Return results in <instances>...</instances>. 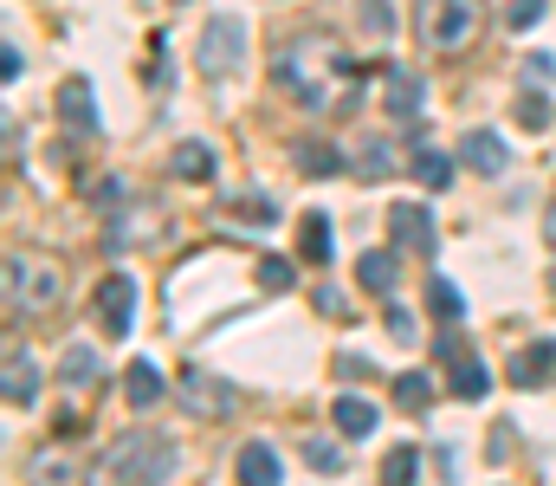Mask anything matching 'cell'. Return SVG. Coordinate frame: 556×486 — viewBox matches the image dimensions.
Masks as SVG:
<instances>
[{
  "label": "cell",
  "mask_w": 556,
  "mask_h": 486,
  "mask_svg": "<svg viewBox=\"0 0 556 486\" xmlns=\"http://www.w3.org/2000/svg\"><path fill=\"white\" fill-rule=\"evenodd\" d=\"M273 78L278 91L298 98V111H356L363 104V65L350 52H337L330 39H317V33L278 46Z\"/></svg>",
  "instance_id": "cell-1"
},
{
  "label": "cell",
  "mask_w": 556,
  "mask_h": 486,
  "mask_svg": "<svg viewBox=\"0 0 556 486\" xmlns=\"http://www.w3.org/2000/svg\"><path fill=\"white\" fill-rule=\"evenodd\" d=\"M7 312H52L65 299V266L46 260V253H7Z\"/></svg>",
  "instance_id": "cell-2"
},
{
  "label": "cell",
  "mask_w": 556,
  "mask_h": 486,
  "mask_svg": "<svg viewBox=\"0 0 556 486\" xmlns=\"http://www.w3.org/2000/svg\"><path fill=\"white\" fill-rule=\"evenodd\" d=\"M104 468H111L117 486H162L175 474V441H168V435H149V428H142V435H124Z\"/></svg>",
  "instance_id": "cell-3"
},
{
  "label": "cell",
  "mask_w": 556,
  "mask_h": 486,
  "mask_svg": "<svg viewBox=\"0 0 556 486\" xmlns=\"http://www.w3.org/2000/svg\"><path fill=\"white\" fill-rule=\"evenodd\" d=\"M472 33H479L472 0H420V46L427 52H466Z\"/></svg>",
  "instance_id": "cell-4"
},
{
  "label": "cell",
  "mask_w": 556,
  "mask_h": 486,
  "mask_svg": "<svg viewBox=\"0 0 556 486\" xmlns=\"http://www.w3.org/2000/svg\"><path fill=\"white\" fill-rule=\"evenodd\" d=\"M137 306H142V292L130 273H104L98 292H91V312L104 324V337H130L137 331Z\"/></svg>",
  "instance_id": "cell-5"
},
{
  "label": "cell",
  "mask_w": 556,
  "mask_h": 486,
  "mask_svg": "<svg viewBox=\"0 0 556 486\" xmlns=\"http://www.w3.org/2000/svg\"><path fill=\"white\" fill-rule=\"evenodd\" d=\"M240 52H247V20L214 13L207 33H201V72L207 78H227V72H240Z\"/></svg>",
  "instance_id": "cell-6"
},
{
  "label": "cell",
  "mask_w": 556,
  "mask_h": 486,
  "mask_svg": "<svg viewBox=\"0 0 556 486\" xmlns=\"http://www.w3.org/2000/svg\"><path fill=\"white\" fill-rule=\"evenodd\" d=\"M233 402H240V389L227 383V376H214V370H181V409L188 415H201V422H220V415H233Z\"/></svg>",
  "instance_id": "cell-7"
},
{
  "label": "cell",
  "mask_w": 556,
  "mask_h": 486,
  "mask_svg": "<svg viewBox=\"0 0 556 486\" xmlns=\"http://www.w3.org/2000/svg\"><path fill=\"white\" fill-rule=\"evenodd\" d=\"M389 247H402V253H415V260H433V253H440L433 214L415 208V201H389Z\"/></svg>",
  "instance_id": "cell-8"
},
{
  "label": "cell",
  "mask_w": 556,
  "mask_h": 486,
  "mask_svg": "<svg viewBox=\"0 0 556 486\" xmlns=\"http://www.w3.org/2000/svg\"><path fill=\"white\" fill-rule=\"evenodd\" d=\"M26 486H85V461L52 441V448H39V454L26 461Z\"/></svg>",
  "instance_id": "cell-9"
},
{
  "label": "cell",
  "mask_w": 556,
  "mask_h": 486,
  "mask_svg": "<svg viewBox=\"0 0 556 486\" xmlns=\"http://www.w3.org/2000/svg\"><path fill=\"white\" fill-rule=\"evenodd\" d=\"M511 389H551L556 383V337H544V344H525L518 357H511Z\"/></svg>",
  "instance_id": "cell-10"
},
{
  "label": "cell",
  "mask_w": 556,
  "mask_h": 486,
  "mask_svg": "<svg viewBox=\"0 0 556 486\" xmlns=\"http://www.w3.org/2000/svg\"><path fill=\"white\" fill-rule=\"evenodd\" d=\"M0 396H7V409H33V402H39V363H33L26 350H7Z\"/></svg>",
  "instance_id": "cell-11"
},
{
  "label": "cell",
  "mask_w": 556,
  "mask_h": 486,
  "mask_svg": "<svg viewBox=\"0 0 556 486\" xmlns=\"http://www.w3.org/2000/svg\"><path fill=\"white\" fill-rule=\"evenodd\" d=\"M382 98H389V117H395V124H415V117H420V98H427V85H420V72L395 65V72H389V85H382Z\"/></svg>",
  "instance_id": "cell-12"
},
{
  "label": "cell",
  "mask_w": 556,
  "mask_h": 486,
  "mask_svg": "<svg viewBox=\"0 0 556 486\" xmlns=\"http://www.w3.org/2000/svg\"><path fill=\"white\" fill-rule=\"evenodd\" d=\"M233 481L240 486H285V468H278V454L266 441H247L240 461H233Z\"/></svg>",
  "instance_id": "cell-13"
},
{
  "label": "cell",
  "mask_w": 556,
  "mask_h": 486,
  "mask_svg": "<svg viewBox=\"0 0 556 486\" xmlns=\"http://www.w3.org/2000/svg\"><path fill=\"white\" fill-rule=\"evenodd\" d=\"M291 157H298V169H304L311 182H330V175H343V169H350L343 150H337V144H324V137H298V144H291Z\"/></svg>",
  "instance_id": "cell-14"
},
{
  "label": "cell",
  "mask_w": 556,
  "mask_h": 486,
  "mask_svg": "<svg viewBox=\"0 0 556 486\" xmlns=\"http://www.w3.org/2000/svg\"><path fill=\"white\" fill-rule=\"evenodd\" d=\"M298 260H311V266H330L337 253H330V214L324 208H304V221H298Z\"/></svg>",
  "instance_id": "cell-15"
},
{
  "label": "cell",
  "mask_w": 556,
  "mask_h": 486,
  "mask_svg": "<svg viewBox=\"0 0 556 486\" xmlns=\"http://www.w3.org/2000/svg\"><path fill=\"white\" fill-rule=\"evenodd\" d=\"M59 117H65L72 130H85V137L98 130V104H91V85H85V78H65V85H59Z\"/></svg>",
  "instance_id": "cell-16"
},
{
  "label": "cell",
  "mask_w": 556,
  "mask_h": 486,
  "mask_svg": "<svg viewBox=\"0 0 556 486\" xmlns=\"http://www.w3.org/2000/svg\"><path fill=\"white\" fill-rule=\"evenodd\" d=\"M459 157H466V169H479V175H505V162H511L492 130H466L459 137Z\"/></svg>",
  "instance_id": "cell-17"
},
{
  "label": "cell",
  "mask_w": 556,
  "mask_h": 486,
  "mask_svg": "<svg viewBox=\"0 0 556 486\" xmlns=\"http://www.w3.org/2000/svg\"><path fill=\"white\" fill-rule=\"evenodd\" d=\"M408 175H415L420 188L446 195V188H453V157H446V150H433V144H420L415 157H408Z\"/></svg>",
  "instance_id": "cell-18"
},
{
  "label": "cell",
  "mask_w": 556,
  "mask_h": 486,
  "mask_svg": "<svg viewBox=\"0 0 556 486\" xmlns=\"http://www.w3.org/2000/svg\"><path fill=\"white\" fill-rule=\"evenodd\" d=\"M395 273H402V260H395V253H363V260H356L363 292H376V299H389V292H395Z\"/></svg>",
  "instance_id": "cell-19"
},
{
  "label": "cell",
  "mask_w": 556,
  "mask_h": 486,
  "mask_svg": "<svg viewBox=\"0 0 556 486\" xmlns=\"http://www.w3.org/2000/svg\"><path fill=\"white\" fill-rule=\"evenodd\" d=\"M330 415H337V428H343L350 441L376 435V402H363V396H337V402H330Z\"/></svg>",
  "instance_id": "cell-20"
},
{
  "label": "cell",
  "mask_w": 556,
  "mask_h": 486,
  "mask_svg": "<svg viewBox=\"0 0 556 486\" xmlns=\"http://www.w3.org/2000/svg\"><path fill=\"white\" fill-rule=\"evenodd\" d=\"M59 383H65L72 396H85V389H98V357H91L85 344H72V350H65V363H59Z\"/></svg>",
  "instance_id": "cell-21"
},
{
  "label": "cell",
  "mask_w": 556,
  "mask_h": 486,
  "mask_svg": "<svg viewBox=\"0 0 556 486\" xmlns=\"http://www.w3.org/2000/svg\"><path fill=\"white\" fill-rule=\"evenodd\" d=\"M389 396H395V409H408V415H420V409L433 402V376H427V370H402V376L389 383Z\"/></svg>",
  "instance_id": "cell-22"
},
{
  "label": "cell",
  "mask_w": 556,
  "mask_h": 486,
  "mask_svg": "<svg viewBox=\"0 0 556 486\" xmlns=\"http://www.w3.org/2000/svg\"><path fill=\"white\" fill-rule=\"evenodd\" d=\"M124 396H130V409H155V402H162L155 363H130V370H124Z\"/></svg>",
  "instance_id": "cell-23"
},
{
  "label": "cell",
  "mask_w": 556,
  "mask_h": 486,
  "mask_svg": "<svg viewBox=\"0 0 556 486\" xmlns=\"http://www.w3.org/2000/svg\"><path fill=\"white\" fill-rule=\"evenodd\" d=\"M168 169H175L181 182H214V150H207V144H181Z\"/></svg>",
  "instance_id": "cell-24"
},
{
  "label": "cell",
  "mask_w": 556,
  "mask_h": 486,
  "mask_svg": "<svg viewBox=\"0 0 556 486\" xmlns=\"http://www.w3.org/2000/svg\"><path fill=\"white\" fill-rule=\"evenodd\" d=\"M227 214H233L240 227H260V234H266V227H278V208L266 201V195H240V201H227Z\"/></svg>",
  "instance_id": "cell-25"
},
{
  "label": "cell",
  "mask_w": 556,
  "mask_h": 486,
  "mask_svg": "<svg viewBox=\"0 0 556 486\" xmlns=\"http://www.w3.org/2000/svg\"><path fill=\"white\" fill-rule=\"evenodd\" d=\"M485 389H492V376H485V363H472V357H459V363H453V396H459V402H479Z\"/></svg>",
  "instance_id": "cell-26"
},
{
  "label": "cell",
  "mask_w": 556,
  "mask_h": 486,
  "mask_svg": "<svg viewBox=\"0 0 556 486\" xmlns=\"http://www.w3.org/2000/svg\"><path fill=\"white\" fill-rule=\"evenodd\" d=\"M427 312H433L440 324H459V319H466V306H459V292H453V286H446L440 273L427 279Z\"/></svg>",
  "instance_id": "cell-27"
},
{
  "label": "cell",
  "mask_w": 556,
  "mask_h": 486,
  "mask_svg": "<svg viewBox=\"0 0 556 486\" xmlns=\"http://www.w3.org/2000/svg\"><path fill=\"white\" fill-rule=\"evenodd\" d=\"M298 454H304V468H311V474H343V448H337V441H317V435H311Z\"/></svg>",
  "instance_id": "cell-28"
},
{
  "label": "cell",
  "mask_w": 556,
  "mask_h": 486,
  "mask_svg": "<svg viewBox=\"0 0 556 486\" xmlns=\"http://www.w3.org/2000/svg\"><path fill=\"white\" fill-rule=\"evenodd\" d=\"M420 481V454L415 448H395L389 461H382V486H415Z\"/></svg>",
  "instance_id": "cell-29"
},
{
  "label": "cell",
  "mask_w": 556,
  "mask_h": 486,
  "mask_svg": "<svg viewBox=\"0 0 556 486\" xmlns=\"http://www.w3.org/2000/svg\"><path fill=\"white\" fill-rule=\"evenodd\" d=\"M155 234H162V221H155V214H142V221L117 214V221H111V247H124V240H155Z\"/></svg>",
  "instance_id": "cell-30"
},
{
  "label": "cell",
  "mask_w": 556,
  "mask_h": 486,
  "mask_svg": "<svg viewBox=\"0 0 556 486\" xmlns=\"http://www.w3.org/2000/svg\"><path fill=\"white\" fill-rule=\"evenodd\" d=\"M356 175H363V182H382V175H389V157H395V150H389V144H382V137H369V144H363V150H356Z\"/></svg>",
  "instance_id": "cell-31"
},
{
  "label": "cell",
  "mask_w": 556,
  "mask_h": 486,
  "mask_svg": "<svg viewBox=\"0 0 556 486\" xmlns=\"http://www.w3.org/2000/svg\"><path fill=\"white\" fill-rule=\"evenodd\" d=\"M544 7H551V0H511V7H505V26H511V33H531V26L544 20Z\"/></svg>",
  "instance_id": "cell-32"
},
{
  "label": "cell",
  "mask_w": 556,
  "mask_h": 486,
  "mask_svg": "<svg viewBox=\"0 0 556 486\" xmlns=\"http://www.w3.org/2000/svg\"><path fill=\"white\" fill-rule=\"evenodd\" d=\"M363 26H369V39H389L395 33V7L389 0H363Z\"/></svg>",
  "instance_id": "cell-33"
},
{
  "label": "cell",
  "mask_w": 556,
  "mask_h": 486,
  "mask_svg": "<svg viewBox=\"0 0 556 486\" xmlns=\"http://www.w3.org/2000/svg\"><path fill=\"white\" fill-rule=\"evenodd\" d=\"M260 286H266V292H291V286H298L291 260H260Z\"/></svg>",
  "instance_id": "cell-34"
},
{
  "label": "cell",
  "mask_w": 556,
  "mask_h": 486,
  "mask_svg": "<svg viewBox=\"0 0 556 486\" xmlns=\"http://www.w3.org/2000/svg\"><path fill=\"white\" fill-rule=\"evenodd\" d=\"M518 124H525V130H544V124H551V104H544L538 91H525V98H518Z\"/></svg>",
  "instance_id": "cell-35"
},
{
  "label": "cell",
  "mask_w": 556,
  "mask_h": 486,
  "mask_svg": "<svg viewBox=\"0 0 556 486\" xmlns=\"http://www.w3.org/2000/svg\"><path fill=\"white\" fill-rule=\"evenodd\" d=\"M337 376H343V383H369V376H376V363H369L363 350H350V357H337Z\"/></svg>",
  "instance_id": "cell-36"
},
{
  "label": "cell",
  "mask_w": 556,
  "mask_h": 486,
  "mask_svg": "<svg viewBox=\"0 0 556 486\" xmlns=\"http://www.w3.org/2000/svg\"><path fill=\"white\" fill-rule=\"evenodd\" d=\"M317 312H330V319H356V312H350V299H343V292H337V286H317Z\"/></svg>",
  "instance_id": "cell-37"
},
{
  "label": "cell",
  "mask_w": 556,
  "mask_h": 486,
  "mask_svg": "<svg viewBox=\"0 0 556 486\" xmlns=\"http://www.w3.org/2000/svg\"><path fill=\"white\" fill-rule=\"evenodd\" d=\"M389 337H395V344H415V319H408L395 299H389Z\"/></svg>",
  "instance_id": "cell-38"
},
{
  "label": "cell",
  "mask_w": 556,
  "mask_h": 486,
  "mask_svg": "<svg viewBox=\"0 0 556 486\" xmlns=\"http://www.w3.org/2000/svg\"><path fill=\"white\" fill-rule=\"evenodd\" d=\"M0 78H7V85L20 78V46H0Z\"/></svg>",
  "instance_id": "cell-39"
},
{
  "label": "cell",
  "mask_w": 556,
  "mask_h": 486,
  "mask_svg": "<svg viewBox=\"0 0 556 486\" xmlns=\"http://www.w3.org/2000/svg\"><path fill=\"white\" fill-rule=\"evenodd\" d=\"M544 247H556V208H544Z\"/></svg>",
  "instance_id": "cell-40"
}]
</instances>
